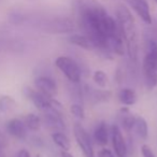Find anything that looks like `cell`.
Here are the masks:
<instances>
[{
    "mask_svg": "<svg viewBox=\"0 0 157 157\" xmlns=\"http://www.w3.org/2000/svg\"><path fill=\"white\" fill-rule=\"evenodd\" d=\"M80 26L93 43L95 50L105 57L116 54L124 56V40L116 20H114L98 0H72Z\"/></svg>",
    "mask_w": 157,
    "mask_h": 157,
    "instance_id": "obj_1",
    "label": "cell"
},
{
    "mask_svg": "<svg viewBox=\"0 0 157 157\" xmlns=\"http://www.w3.org/2000/svg\"><path fill=\"white\" fill-rule=\"evenodd\" d=\"M115 15L121 35L126 46L129 61L133 66H137L139 58V36L135 17L131 14L130 10L124 5H118L116 7Z\"/></svg>",
    "mask_w": 157,
    "mask_h": 157,
    "instance_id": "obj_2",
    "label": "cell"
},
{
    "mask_svg": "<svg viewBox=\"0 0 157 157\" xmlns=\"http://www.w3.org/2000/svg\"><path fill=\"white\" fill-rule=\"evenodd\" d=\"M23 94L26 98H28L31 102L35 105V107L41 112H45L48 110L56 108V109L63 110V105L59 101H57L55 98L45 96L44 94L40 93L39 90H33L29 86H25L23 88Z\"/></svg>",
    "mask_w": 157,
    "mask_h": 157,
    "instance_id": "obj_3",
    "label": "cell"
},
{
    "mask_svg": "<svg viewBox=\"0 0 157 157\" xmlns=\"http://www.w3.org/2000/svg\"><path fill=\"white\" fill-rule=\"evenodd\" d=\"M55 66L70 83H80L82 78V69L73 58L69 56H58L55 59Z\"/></svg>",
    "mask_w": 157,
    "mask_h": 157,
    "instance_id": "obj_4",
    "label": "cell"
},
{
    "mask_svg": "<svg viewBox=\"0 0 157 157\" xmlns=\"http://www.w3.org/2000/svg\"><path fill=\"white\" fill-rule=\"evenodd\" d=\"M73 136L76 141V144L81 148L84 157H95L94 145L93 140L90 138V133L87 132L84 126L80 122H75L73 124Z\"/></svg>",
    "mask_w": 157,
    "mask_h": 157,
    "instance_id": "obj_5",
    "label": "cell"
},
{
    "mask_svg": "<svg viewBox=\"0 0 157 157\" xmlns=\"http://www.w3.org/2000/svg\"><path fill=\"white\" fill-rule=\"evenodd\" d=\"M110 138H111L113 152L116 157H128L129 148L127 142L123 136L122 129L117 124H113L110 127Z\"/></svg>",
    "mask_w": 157,
    "mask_h": 157,
    "instance_id": "obj_6",
    "label": "cell"
},
{
    "mask_svg": "<svg viewBox=\"0 0 157 157\" xmlns=\"http://www.w3.org/2000/svg\"><path fill=\"white\" fill-rule=\"evenodd\" d=\"M42 124H44L48 129L53 131H65L66 130V123L63 117L61 110L53 108L48 111L42 112Z\"/></svg>",
    "mask_w": 157,
    "mask_h": 157,
    "instance_id": "obj_7",
    "label": "cell"
},
{
    "mask_svg": "<svg viewBox=\"0 0 157 157\" xmlns=\"http://www.w3.org/2000/svg\"><path fill=\"white\" fill-rule=\"evenodd\" d=\"M35 86L37 90L45 96L55 98L57 96V83L54 78L48 75H39L35 78Z\"/></svg>",
    "mask_w": 157,
    "mask_h": 157,
    "instance_id": "obj_8",
    "label": "cell"
},
{
    "mask_svg": "<svg viewBox=\"0 0 157 157\" xmlns=\"http://www.w3.org/2000/svg\"><path fill=\"white\" fill-rule=\"evenodd\" d=\"M142 67L157 71V40H145V55Z\"/></svg>",
    "mask_w": 157,
    "mask_h": 157,
    "instance_id": "obj_9",
    "label": "cell"
},
{
    "mask_svg": "<svg viewBox=\"0 0 157 157\" xmlns=\"http://www.w3.org/2000/svg\"><path fill=\"white\" fill-rule=\"evenodd\" d=\"M125 2L136 12V14L146 25H152V15H151L150 6L145 0H125Z\"/></svg>",
    "mask_w": 157,
    "mask_h": 157,
    "instance_id": "obj_10",
    "label": "cell"
},
{
    "mask_svg": "<svg viewBox=\"0 0 157 157\" xmlns=\"http://www.w3.org/2000/svg\"><path fill=\"white\" fill-rule=\"evenodd\" d=\"M84 97L90 99L94 103H100V102H108L111 99L112 93L109 90L105 88H93L90 85H84L83 87Z\"/></svg>",
    "mask_w": 157,
    "mask_h": 157,
    "instance_id": "obj_11",
    "label": "cell"
},
{
    "mask_svg": "<svg viewBox=\"0 0 157 157\" xmlns=\"http://www.w3.org/2000/svg\"><path fill=\"white\" fill-rule=\"evenodd\" d=\"M27 127L25 123L20 118H12L7 123V131L9 135L16 139L24 140L27 137Z\"/></svg>",
    "mask_w": 157,
    "mask_h": 157,
    "instance_id": "obj_12",
    "label": "cell"
},
{
    "mask_svg": "<svg viewBox=\"0 0 157 157\" xmlns=\"http://www.w3.org/2000/svg\"><path fill=\"white\" fill-rule=\"evenodd\" d=\"M93 138L97 145L99 146H105L109 142L110 138V128L108 127L107 123L105 121H100L97 123L95 126L94 132H93Z\"/></svg>",
    "mask_w": 157,
    "mask_h": 157,
    "instance_id": "obj_13",
    "label": "cell"
},
{
    "mask_svg": "<svg viewBox=\"0 0 157 157\" xmlns=\"http://www.w3.org/2000/svg\"><path fill=\"white\" fill-rule=\"evenodd\" d=\"M120 122L121 126L126 132H131L133 130L136 122V115H133L129 110V107H122L120 109Z\"/></svg>",
    "mask_w": 157,
    "mask_h": 157,
    "instance_id": "obj_14",
    "label": "cell"
},
{
    "mask_svg": "<svg viewBox=\"0 0 157 157\" xmlns=\"http://www.w3.org/2000/svg\"><path fill=\"white\" fill-rule=\"evenodd\" d=\"M68 41L73 45H76L78 48H83L86 51L95 50V44L93 41L84 33H73L68 37Z\"/></svg>",
    "mask_w": 157,
    "mask_h": 157,
    "instance_id": "obj_15",
    "label": "cell"
},
{
    "mask_svg": "<svg viewBox=\"0 0 157 157\" xmlns=\"http://www.w3.org/2000/svg\"><path fill=\"white\" fill-rule=\"evenodd\" d=\"M118 101L122 103L123 105L126 107H131L138 100V95L136 90L131 87H123L120 90L117 94Z\"/></svg>",
    "mask_w": 157,
    "mask_h": 157,
    "instance_id": "obj_16",
    "label": "cell"
},
{
    "mask_svg": "<svg viewBox=\"0 0 157 157\" xmlns=\"http://www.w3.org/2000/svg\"><path fill=\"white\" fill-rule=\"evenodd\" d=\"M52 140L61 151H66L69 152V150L71 148V142H70L68 136L66 135L63 131H53L52 135Z\"/></svg>",
    "mask_w": 157,
    "mask_h": 157,
    "instance_id": "obj_17",
    "label": "cell"
},
{
    "mask_svg": "<svg viewBox=\"0 0 157 157\" xmlns=\"http://www.w3.org/2000/svg\"><path fill=\"white\" fill-rule=\"evenodd\" d=\"M136 135L142 140H146L148 138V125L146 120L141 115H136V122L133 126Z\"/></svg>",
    "mask_w": 157,
    "mask_h": 157,
    "instance_id": "obj_18",
    "label": "cell"
},
{
    "mask_svg": "<svg viewBox=\"0 0 157 157\" xmlns=\"http://www.w3.org/2000/svg\"><path fill=\"white\" fill-rule=\"evenodd\" d=\"M142 73H143V81L145 87L150 90H154L157 86V71L142 67Z\"/></svg>",
    "mask_w": 157,
    "mask_h": 157,
    "instance_id": "obj_19",
    "label": "cell"
},
{
    "mask_svg": "<svg viewBox=\"0 0 157 157\" xmlns=\"http://www.w3.org/2000/svg\"><path fill=\"white\" fill-rule=\"evenodd\" d=\"M23 122L25 123L27 129H29V130H31V131H39L42 126L41 117L35 113L27 114Z\"/></svg>",
    "mask_w": 157,
    "mask_h": 157,
    "instance_id": "obj_20",
    "label": "cell"
},
{
    "mask_svg": "<svg viewBox=\"0 0 157 157\" xmlns=\"http://www.w3.org/2000/svg\"><path fill=\"white\" fill-rule=\"evenodd\" d=\"M93 81L98 87L105 88L108 84V75L103 70H96L93 73Z\"/></svg>",
    "mask_w": 157,
    "mask_h": 157,
    "instance_id": "obj_21",
    "label": "cell"
},
{
    "mask_svg": "<svg viewBox=\"0 0 157 157\" xmlns=\"http://www.w3.org/2000/svg\"><path fill=\"white\" fill-rule=\"evenodd\" d=\"M16 102L12 97L10 96H1L0 97V111L1 112H10L15 108Z\"/></svg>",
    "mask_w": 157,
    "mask_h": 157,
    "instance_id": "obj_22",
    "label": "cell"
},
{
    "mask_svg": "<svg viewBox=\"0 0 157 157\" xmlns=\"http://www.w3.org/2000/svg\"><path fill=\"white\" fill-rule=\"evenodd\" d=\"M70 112L78 120H84L85 118V109H84L83 105H81V103H72L70 105Z\"/></svg>",
    "mask_w": 157,
    "mask_h": 157,
    "instance_id": "obj_23",
    "label": "cell"
},
{
    "mask_svg": "<svg viewBox=\"0 0 157 157\" xmlns=\"http://www.w3.org/2000/svg\"><path fill=\"white\" fill-rule=\"evenodd\" d=\"M140 151H141L142 157H156L155 156V153L153 152L152 147L148 144H142Z\"/></svg>",
    "mask_w": 157,
    "mask_h": 157,
    "instance_id": "obj_24",
    "label": "cell"
},
{
    "mask_svg": "<svg viewBox=\"0 0 157 157\" xmlns=\"http://www.w3.org/2000/svg\"><path fill=\"white\" fill-rule=\"evenodd\" d=\"M97 157H115V154H114L113 151H111L110 148L103 146L102 148H100V150L98 151Z\"/></svg>",
    "mask_w": 157,
    "mask_h": 157,
    "instance_id": "obj_25",
    "label": "cell"
},
{
    "mask_svg": "<svg viewBox=\"0 0 157 157\" xmlns=\"http://www.w3.org/2000/svg\"><path fill=\"white\" fill-rule=\"evenodd\" d=\"M8 145V140L6 136L0 131V148H5Z\"/></svg>",
    "mask_w": 157,
    "mask_h": 157,
    "instance_id": "obj_26",
    "label": "cell"
},
{
    "mask_svg": "<svg viewBox=\"0 0 157 157\" xmlns=\"http://www.w3.org/2000/svg\"><path fill=\"white\" fill-rule=\"evenodd\" d=\"M17 157H31V155H30V153H29L27 150H25V148H22V150L18 151Z\"/></svg>",
    "mask_w": 157,
    "mask_h": 157,
    "instance_id": "obj_27",
    "label": "cell"
},
{
    "mask_svg": "<svg viewBox=\"0 0 157 157\" xmlns=\"http://www.w3.org/2000/svg\"><path fill=\"white\" fill-rule=\"evenodd\" d=\"M60 157H73L69 152H66V151H61L60 153Z\"/></svg>",
    "mask_w": 157,
    "mask_h": 157,
    "instance_id": "obj_28",
    "label": "cell"
},
{
    "mask_svg": "<svg viewBox=\"0 0 157 157\" xmlns=\"http://www.w3.org/2000/svg\"><path fill=\"white\" fill-rule=\"evenodd\" d=\"M0 157H6L5 148H0Z\"/></svg>",
    "mask_w": 157,
    "mask_h": 157,
    "instance_id": "obj_29",
    "label": "cell"
},
{
    "mask_svg": "<svg viewBox=\"0 0 157 157\" xmlns=\"http://www.w3.org/2000/svg\"><path fill=\"white\" fill-rule=\"evenodd\" d=\"M35 157H42V156H41V155H40V154H38V155H36Z\"/></svg>",
    "mask_w": 157,
    "mask_h": 157,
    "instance_id": "obj_30",
    "label": "cell"
},
{
    "mask_svg": "<svg viewBox=\"0 0 157 157\" xmlns=\"http://www.w3.org/2000/svg\"><path fill=\"white\" fill-rule=\"evenodd\" d=\"M155 2H156V3H157V0H155Z\"/></svg>",
    "mask_w": 157,
    "mask_h": 157,
    "instance_id": "obj_31",
    "label": "cell"
}]
</instances>
